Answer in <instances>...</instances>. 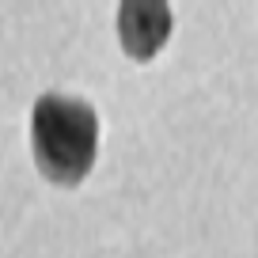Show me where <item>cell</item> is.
<instances>
[{"label": "cell", "instance_id": "7a4b0ae2", "mask_svg": "<svg viewBox=\"0 0 258 258\" xmlns=\"http://www.w3.org/2000/svg\"><path fill=\"white\" fill-rule=\"evenodd\" d=\"M171 16L167 4H121L118 8V38L133 61H152L171 38Z\"/></svg>", "mask_w": 258, "mask_h": 258}, {"label": "cell", "instance_id": "6da1fadb", "mask_svg": "<svg viewBox=\"0 0 258 258\" xmlns=\"http://www.w3.org/2000/svg\"><path fill=\"white\" fill-rule=\"evenodd\" d=\"M31 152L42 178L80 186L99 156V114L76 95H42L31 110Z\"/></svg>", "mask_w": 258, "mask_h": 258}]
</instances>
